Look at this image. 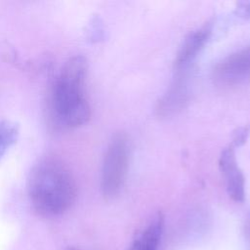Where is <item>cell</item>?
I'll return each mask as SVG.
<instances>
[{
    "label": "cell",
    "mask_w": 250,
    "mask_h": 250,
    "mask_svg": "<svg viewBox=\"0 0 250 250\" xmlns=\"http://www.w3.org/2000/svg\"><path fill=\"white\" fill-rule=\"evenodd\" d=\"M87 61L82 56L69 59L54 80L47 99V120L55 131L83 125L91 115L84 93Z\"/></svg>",
    "instance_id": "obj_1"
},
{
    "label": "cell",
    "mask_w": 250,
    "mask_h": 250,
    "mask_svg": "<svg viewBox=\"0 0 250 250\" xmlns=\"http://www.w3.org/2000/svg\"><path fill=\"white\" fill-rule=\"evenodd\" d=\"M27 191L34 210L43 217H56L74 203L77 188L74 178L60 159L47 156L32 167Z\"/></svg>",
    "instance_id": "obj_2"
},
{
    "label": "cell",
    "mask_w": 250,
    "mask_h": 250,
    "mask_svg": "<svg viewBox=\"0 0 250 250\" xmlns=\"http://www.w3.org/2000/svg\"><path fill=\"white\" fill-rule=\"evenodd\" d=\"M129 156L127 135L124 132L115 133L107 146L102 166L101 190L105 198H113L120 192L127 175Z\"/></svg>",
    "instance_id": "obj_3"
},
{
    "label": "cell",
    "mask_w": 250,
    "mask_h": 250,
    "mask_svg": "<svg viewBox=\"0 0 250 250\" xmlns=\"http://www.w3.org/2000/svg\"><path fill=\"white\" fill-rule=\"evenodd\" d=\"M213 78L224 87L250 82V45L221 60L213 69Z\"/></svg>",
    "instance_id": "obj_4"
},
{
    "label": "cell",
    "mask_w": 250,
    "mask_h": 250,
    "mask_svg": "<svg viewBox=\"0 0 250 250\" xmlns=\"http://www.w3.org/2000/svg\"><path fill=\"white\" fill-rule=\"evenodd\" d=\"M219 168L225 179L229 197L236 202H242L245 198V177L237 164L234 147L230 145L222 150Z\"/></svg>",
    "instance_id": "obj_5"
},
{
    "label": "cell",
    "mask_w": 250,
    "mask_h": 250,
    "mask_svg": "<svg viewBox=\"0 0 250 250\" xmlns=\"http://www.w3.org/2000/svg\"><path fill=\"white\" fill-rule=\"evenodd\" d=\"M212 32L210 22L189 32L185 38L179 52L177 53L174 64L176 68L186 67L201 51L208 41Z\"/></svg>",
    "instance_id": "obj_6"
},
{
    "label": "cell",
    "mask_w": 250,
    "mask_h": 250,
    "mask_svg": "<svg viewBox=\"0 0 250 250\" xmlns=\"http://www.w3.org/2000/svg\"><path fill=\"white\" fill-rule=\"evenodd\" d=\"M163 227L164 216L161 212H158L146 228L133 240L128 250H157Z\"/></svg>",
    "instance_id": "obj_7"
},
{
    "label": "cell",
    "mask_w": 250,
    "mask_h": 250,
    "mask_svg": "<svg viewBox=\"0 0 250 250\" xmlns=\"http://www.w3.org/2000/svg\"><path fill=\"white\" fill-rule=\"evenodd\" d=\"M188 97V91L187 82L178 78L175 83L170 87L167 93L159 100L156 111L159 115H169L179 110L187 103Z\"/></svg>",
    "instance_id": "obj_8"
},
{
    "label": "cell",
    "mask_w": 250,
    "mask_h": 250,
    "mask_svg": "<svg viewBox=\"0 0 250 250\" xmlns=\"http://www.w3.org/2000/svg\"><path fill=\"white\" fill-rule=\"evenodd\" d=\"M19 134L18 126L8 120L0 122V160L9 149V147L16 142Z\"/></svg>",
    "instance_id": "obj_9"
},
{
    "label": "cell",
    "mask_w": 250,
    "mask_h": 250,
    "mask_svg": "<svg viewBox=\"0 0 250 250\" xmlns=\"http://www.w3.org/2000/svg\"><path fill=\"white\" fill-rule=\"evenodd\" d=\"M249 134H250V127L248 125L237 128L233 132L232 140H231V143L229 145L233 147H237V146H242L246 142Z\"/></svg>",
    "instance_id": "obj_10"
},
{
    "label": "cell",
    "mask_w": 250,
    "mask_h": 250,
    "mask_svg": "<svg viewBox=\"0 0 250 250\" xmlns=\"http://www.w3.org/2000/svg\"><path fill=\"white\" fill-rule=\"evenodd\" d=\"M237 11H238V14L240 15V17L246 18L247 16H250V4L246 3V2L239 3Z\"/></svg>",
    "instance_id": "obj_11"
},
{
    "label": "cell",
    "mask_w": 250,
    "mask_h": 250,
    "mask_svg": "<svg viewBox=\"0 0 250 250\" xmlns=\"http://www.w3.org/2000/svg\"><path fill=\"white\" fill-rule=\"evenodd\" d=\"M66 250H77V249H75V248L71 247V248H68V249H66Z\"/></svg>",
    "instance_id": "obj_12"
}]
</instances>
